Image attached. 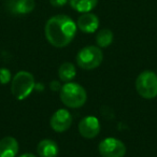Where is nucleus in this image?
<instances>
[{
  "label": "nucleus",
  "instance_id": "nucleus-12",
  "mask_svg": "<svg viewBox=\"0 0 157 157\" xmlns=\"http://www.w3.org/2000/svg\"><path fill=\"white\" fill-rule=\"evenodd\" d=\"M37 152L40 157H57L59 148L54 140L43 139L38 143Z\"/></svg>",
  "mask_w": 157,
  "mask_h": 157
},
{
  "label": "nucleus",
  "instance_id": "nucleus-10",
  "mask_svg": "<svg viewBox=\"0 0 157 157\" xmlns=\"http://www.w3.org/2000/svg\"><path fill=\"white\" fill-rule=\"evenodd\" d=\"M36 8L35 0H11L8 9L14 15H25L33 12Z\"/></svg>",
  "mask_w": 157,
  "mask_h": 157
},
{
  "label": "nucleus",
  "instance_id": "nucleus-8",
  "mask_svg": "<svg viewBox=\"0 0 157 157\" xmlns=\"http://www.w3.org/2000/svg\"><path fill=\"white\" fill-rule=\"evenodd\" d=\"M78 132L85 139H94L100 132V123L95 116H86L78 123Z\"/></svg>",
  "mask_w": 157,
  "mask_h": 157
},
{
  "label": "nucleus",
  "instance_id": "nucleus-5",
  "mask_svg": "<svg viewBox=\"0 0 157 157\" xmlns=\"http://www.w3.org/2000/svg\"><path fill=\"white\" fill-rule=\"evenodd\" d=\"M136 90L144 99L157 97V74L151 70H145L136 80Z\"/></svg>",
  "mask_w": 157,
  "mask_h": 157
},
{
  "label": "nucleus",
  "instance_id": "nucleus-3",
  "mask_svg": "<svg viewBox=\"0 0 157 157\" xmlns=\"http://www.w3.org/2000/svg\"><path fill=\"white\" fill-rule=\"evenodd\" d=\"M36 82L33 75L28 71H20L11 81V92L17 100H24L35 90Z\"/></svg>",
  "mask_w": 157,
  "mask_h": 157
},
{
  "label": "nucleus",
  "instance_id": "nucleus-7",
  "mask_svg": "<svg viewBox=\"0 0 157 157\" xmlns=\"http://www.w3.org/2000/svg\"><path fill=\"white\" fill-rule=\"evenodd\" d=\"M72 115L68 110L59 109L51 116L50 126L56 132H65L71 127Z\"/></svg>",
  "mask_w": 157,
  "mask_h": 157
},
{
  "label": "nucleus",
  "instance_id": "nucleus-13",
  "mask_svg": "<svg viewBox=\"0 0 157 157\" xmlns=\"http://www.w3.org/2000/svg\"><path fill=\"white\" fill-rule=\"evenodd\" d=\"M69 3L73 10L80 13H87L94 10L98 5V0H69Z\"/></svg>",
  "mask_w": 157,
  "mask_h": 157
},
{
  "label": "nucleus",
  "instance_id": "nucleus-18",
  "mask_svg": "<svg viewBox=\"0 0 157 157\" xmlns=\"http://www.w3.org/2000/svg\"><path fill=\"white\" fill-rule=\"evenodd\" d=\"M51 88H52V90H60V88H61V86H60V84H59V82H55V81H53L52 83H51Z\"/></svg>",
  "mask_w": 157,
  "mask_h": 157
},
{
  "label": "nucleus",
  "instance_id": "nucleus-6",
  "mask_svg": "<svg viewBox=\"0 0 157 157\" xmlns=\"http://www.w3.org/2000/svg\"><path fill=\"white\" fill-rule=\"evenodd\" d=\"M99 153L102 157H124L126 146L116 138H105L98 145Z\"/></svg>",
  "mask_w": 157,
  "mask_h": 157
},
{
  "label": "nucleus",
  "instance_id": "nucleus-1",
  "mask_svg": "<svg viewBox=\"0 0 157 157\" xmlns=\"http://www.w3.org/2000/svg\"><path fill=\"white\" fill-rule=\"evenodd\" d=\"M78 27L72 18L67 15H55L46 22L45 37L55 48H65L75 37Z\"/></svg>",
  "mask_w": 157,
  "mask_h": 157
},
{
  "label": "nucleus",
  "instance_id": "nucleus-19",
  "mask_svg": "<svg viewBox=\"0 0 157 157\" xmlns=\"http://www.w3.org/2000/svg\"><path fill=\"white\" fill-rule=\"evenodd\" d=\"M18 157H36V155L31 154V153H25V154L21 155V156H18Z\"/></svg>",
  "mask_w": 157,
  "mask_h": 157
},
{
  "label": "nucleus",
  "instance_id": "nucleus-17",
  "mask_svg": "<svg viewBox=\"0 0 157 157\" xmlns=\"http://www.w3.org/2000/svg\"><path fill=\"white\" fill-rule=\"evenodd\" d=\"M68 1H69V0H50V3L53 7L59 8V7H63Z\"/></svg>",
  "mask_w": 157,
  "mask_h": 157
},
{
  "label": "nucleus",
  "instance_id": "nucleus-2",
  "mask_svg": "<svg viewBox=\"0 0 157 157\" xmlns=\"http://www.w3.org/2000/svg\"><path fill=\"white\" fill-rule=\"evenodd\" d=\"M60 100L66 107L76 109L85 105L87 100V93L83 86L73 82H68L63 86H61L59 90Z\"/></svg>",
  "mask_w": 157,
  "mask_h": 157
},
{
  "label": "nucleus",
  "instance_id": "nucleus-9",
  "mask_svg": "<svg viewBox=\"0 0 157 157\" xmlns=\"http://www.w3.org/2000/svg\"><path fill=\"white\" fill-rule=\"evenodd\" d=\"M76 27H78L82 33H93L98 29L99 27V18L97 15L93 13H82L81 16H78L76 21Z\"/></svg>",
  "mask_w": 157,
  "mask_h": 157
},
{
  "label": "nucleus",
  "instance_id": "nucleus-16",
  "mask_svg": "<svg viewBox=\"0 0 157 157\" xmlns=\"http://www.w3.org/2000/svg\"><path fill=\"white\" fill-rule=\"evenodd\" d=\"M11 81V72L7 68H0V84L6 85Z\"/></svg>",
  "mask_w": 157,
  "mask_h": 157
},
{
  "label": "nucleus",
  "instance_id": "nucleus-15",
  "mask_svg": "<svg viewBox=\"0 0 157 157\" xmlns=\"http://www.w3.org/2000/svg\"><path fill=\"white\" fill-rule=\"evenodd\" d=\"M113 33L110 29H102L96 36V42L99 48H108L113 42Z\"/></svg>",
  "mask_w": 157,
  "mask_h": 157
},
{
  "label": "nucleus",
  "instance_id": "nucleus-14",
  "mask_svg": "<svg viewBox=\"0 0 157 157\" xmlns=\"http://www.w3.org/2000/svg\"><path fill=\"white\" fill-rule=\"evenodd\" d=\"M76 75V69L73 63H63L58 68V76L63 82L72 81Z\"/></svg>",
  "mask_w": 157,
  "mask_h": 157
},
{
  "label": "nucleus",
  "instance_id": "nucleus-11",
  "mask_svg": "<svg viewBox=\"0 0 157 157\" xmlns=\"http://www.w3.org/2000/svg\"><path fill=\"white\" fill-rule=\"evenodd\" d=\"M18 142L13 137H5L0 140V157H16L18 153Z\"/></svg>",
  "mask_w": 157,
  "mask_h": 157
},
{
  "label": "nucleus",
  "instance_id": "nucleus-4",
  "mask_svg": "<svg viewBox=\"0 0 157 157\" xmlns=\"http://www.w3.org/2000/svg\"><path fill=\"white\" fill-rule=\"evenodd\" d=\"M103 60V53L99 46L88 45L82 48L76 55V63L84 70L98 68Z\"/></svg>",
  "mask_w": 157,
  "mask_h": 157
}]
</instances>
